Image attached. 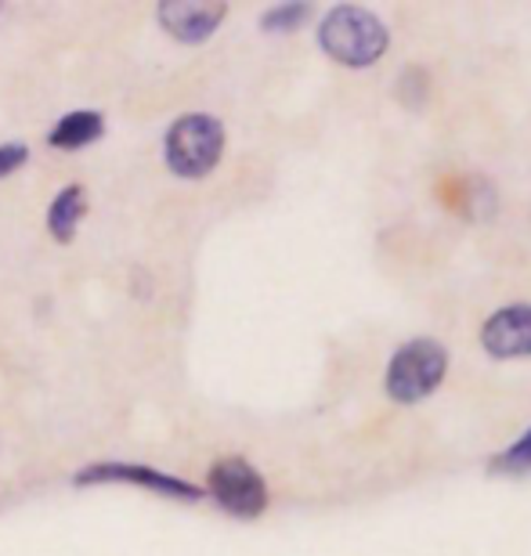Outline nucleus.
Listing matches in <instances>:
<instances>
[{
	"instance_id": "f8f14e48",
	"label": "nucleus",
	"mask_w": 531,
	"mask_h": 556,
	"mask_svg": "<svg viewBox=\"0 0 531 556\" xmlns=\"http://www.w3.org/2000/svg\"><path fill=\"white\" fill-rule=\"evenodd\" d=\"M427 91H430V80H427V73L419 70V65H408V70L397 76L394 94H397V102H402V105L423 109L427 105Z\"/></svg>"
},
{
	"instance_id": "20e7f679",
	"label": "nucleus",
	"mask_w": 531,
	"mask_h": 556,
	"mask_svg": "<svg viewBox=\"0 0 531 556\" xmlns=\"http://www.w3.org/2000/svg\"><path fill=\"white\" fill-rule=\"evenodd\" d=\"M206 492L225 514L239 520H253L268 509V484H264L257 466L242 459V455H225V459L210 466Z\"/></svg>"
},
{
	"instance_id": "6e6552de",
	"label": "nucleus",
	"mask_w": 531,
	"mask_h": 556,
	"mask_svg": "<svg viewBox=\"0 0 531 556\" xmlns=\"http://www.w3.org/2000/svg\"><path fill=\"white\" fill-rule=\"evenodd\" d=\"M105 135V116L91 113V109H76V113L62 116L59 124L48 130V144L59 152H76Z\"/></svg>"
},
{
	"instance_id": "0eeeda50",
	"label": "nucleus",
	"mask_w": 531,
	"mask_h": 556,
	"mask_svg": "<svg viewBox=\"0 0 531 556\" xmlns=\"http://www.w3.org/2000/svg\"><path fill=\"white\" fill-rule=\"evenodd\" d=\"M228 4H199V0H163L156 4L160 26L181 43H203L225 22Z\"/></svg>"
},
{
	"instance_id": "9b49d317",
	"label": "nucleus",
	"mask_w": 531,
	"mask_h": 556,
	"mask_svg": "<svg viewBox=\"0 0 531 556\" xmlns=\"http://www.w3.org/2000/svg\"><path fill=\"white\" fill-rule=\"evenodd\" d=\"M307 15H312V4H301V0H296V4H275L261 15V29L264 33H293L296 26H304Z\"/></svg>"
},
{
	"instance_id": "39448f33",
	"label": "nucleus",
	"mask_w": 531,
	"mask_h": 556,
	"mask_svg": "<svg viewBox=\"0 0 531 556\" xmlns=\"http://www.w3.org/2000/svg\"><path fill=\"white\" fill-rule=\"evenodd\" d=\"M76 484H105V481H124V484H138V488H152V492L167 495V498H181V503H199L203 498V488L185 481V477L152 470V466H138V463H94L84 466L80 473L73 477Z\"/></svg>"
},
{
	"instance_id": "423d86ee",
	"label": "nucleus",
	"mask_w": 531,
	"mask_h": 556,
	"mask_svg": "<svg viewBox=\"0 0 531 556\" xmlns=\"http://www.w3.org/2000/svg\"><path fill=\"white\" fill-rule=\"evenodd\" d=\"M481 348L495 362L531 358V304L500 307L481 326Z\"/></svg>"
},
{
	"instance_id": "1a4fd4ad",
	"label": "nucleus",
	"mask_w": 531,
	"mask_h": 556,
	"mask_svg": "<svg viewBox=\"0 0 531 556\" xmlns=\"http://www.w3.org/2000/svg\"><path fill=\"white\" fill-rule=\"evenodd\" d=\"M87 214V192L80 185H65L59 195L51 199L48 206V231L54 242H73L76 239V228Z\"/></svg>"
},
{
	"instance_id": "ddd939ff",
	"label": "nucleus",
	"mask_w": 531,
	"mask_h": 556,
	"mask_svg": "<svg viewBox=\"0 0 531 556\" xmlns=\"http://www.w3.org/2000/svg\"><path fill=\"white\" fill-rule=\"evenodd\" d=\"M29 160V149L22 141H11V144H0V177L15 174L18 166H26Z\"/></svg>"
},
{
	"instance_id": "f03ea898",
	"label": "nucleus",
	"mask_w": 531,
	"mask_h": 556,
	"mask_svg": "<svg viewBox=\"0 0 531 556\" xmlns=\"http://www.w3.org/2000/svg\"><path fill=\"white\" fill-rule=\"evenodd\" d=\"M225 155V124L206 113H185L163 135V160L181 181H203Z\"/></svg>"
},
{
	"instance_id": "f257e3e1",
	"label": "nucleus",
	"mask_w": 531,
	"mask_h": 556,
	"mask_svg": "<svg viewBox=\"0 0 531 556\" xmlns=\"http://www.w3.org/2000/svg\"><path fill=\"white\" fill-rule=\"evenodd\" d=\"M318 43L344 70H369L391 48V29L369 8L337 4L318 26Z\"/></svg>"
},
{
	"instance_id": "9d476101",
	"label": "nucleus",
	"mask_w": 531,
	"mask_h": 556,
	"mask_svg": "<svg viewBox=\"0 0 531 556\" xmlns=\"http://www.w3.org/2000/svg\"><path fill=\"white\" fill-rule=\"evenodd\" d=\"M489 470L503 473V477H524V473H531V427L510 444V448H503L500 455H492Z\"/></svg>"
},
{
	"instance_id": "7ed1b4c3",
	"label": "nucleus",
	"mask_w": 531,
	"mask_h": 556,
	"mask_svg": "<svg viewBox=\"0 0 531 556\" xmlns=\"http://www.w3.org/2000/svg\"><path fill=\"white\" fill-rule=\"evenodd\" d=\"M445 372H448L445 343L434 337H416L402 343L391 354V362H387V376H383L387 397L397 405H416L438 391Z\"/></svg>"
}]
</instances>
